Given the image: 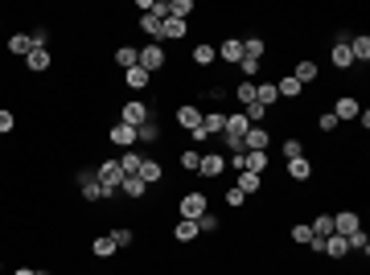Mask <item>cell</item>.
Instances as JSON below:
<instances>
[{"mask_svg":"<svg viewBox=\"0 0 370 275\" xmlns=\"http://www.w3.org/2000/svg\"><path fill=\"white\" fill-rule=\"evenodd\" d=\"M358 230H362V214H358V209H333V234L350 238V234H358Z\"/></svg>","mask_w":370,"mask_h":275,"instance_id":"13","label":"cell"},{"mask_svg":"<svg viewBox=\"0 0 370 275\" xmlns=\"http://www.w3.org/2000/svg\"><path fill=\"white\" fill-rule=\"evenodd\" d=\"M152 111H156V107H152V103H144V99H128V103L120 107V123H128V128H140V123H148V119H152Z\"/></svg>","mask_w":370,"mask_h":275,"instance_id":"6","label":"cell"},{"mask_svg":"<svg viewBox=\"0 0 370 275\" xmlns=\"http://www.w3.org/2000/svg\"><path fill=\"white\" fill-rule=\"evenodd\" d=\"M29 49H33V37H29V33H25V29H17V33H8V42H4V54H8V58H29Z\"/></svg>","mask_w":370,"mask_h":275,"instance_id":"21","label":"cell"},{"mask_svg":"<svg viewBox=\"0 0 370 275\" xmlns=\"http://www.w3.org/2000/svg\"><path fill=\"white\" fill-rule=\"evenodd\" d=\"M255 103H259V107H268V111L276 115V107H280V94H276V78H259V82H255Z\"/></svg>","mask_w":370,"mask_h":275,"instance_id":"20","label":"cell"},{"mask_svg":"<svg viewBox=\"0 0 370 275\" xmlns=\"http://www.w3.org/2000/svg\"><path fill=\"white\" fill-rule=\"evenodd\" d=\"M111 62H116L120 70H132L136 62H140V46H132V42L116 46V49H111Z\"/></svg>","mask_w":370,"mask_h":275,"instance_id":"27","label":"cell"},{"mask_svg":"<svg viewBox=\"0 0 370 275\" xmlns=\"http://www.w3.org/2000/svg\"><path fill=\"white\" fill-rule=\"evenodd\" d=\"M120 82L132 94H140V91H148V87H152V74H148V70H140V66H132V70H123V74H120Z\"/></svg>","mask_w":370,"mask_h":275,"instance_id":"24","label":"cell"},{"mask_svg":"<svg viewBox=\"0 0 370 275\" xmlns=\"http://www.w3.org/2000/svg\"><path fill=\"white\" fill-rule=\"evenodd\" d=\"M13 275H33V267H13Z\"/></svg>","mask_w":370,"mask_h":275,"instance_id":"49","label":"cell"},{"mask_svg":"<svg viewBox=\"0 0 370 275\" xmlns=\"http://www.w3.org/2000/svg\"><path fill=\"white\" fill-rule=\"evenodd\" d=\"M111 243H116L120 251H132V247H136V230L132 226H111Z\"/></svg>","mask_w":370,"mask_h":275,"instance_id":"37","label":"cell"},{"mask_svg":"<svg viewBox=\"0 0 370 275\" xmlns=\"http://www.w3.org/2000/svg\"><path fill=\"white\" fill-rule=\"evenodd\" d=\"M29 37H33V46H49V29H46V25H37Z\"/></svg>","mask_w":370,"mask_h":275,"instance_id":"48","label":"cell"},{"mask_svg":"<svg viewBox=\"0 0 370 275\" xmlns=\"http://www.w3.org/2000/svg\"><path fill=\"white\" fill-rule=\"evenodd\" d=\"M284 177L292 185H309L313 177H317V164H313V157H296V161H284Z\"/></svg>","mask_w":370,"mask_h":275,"instance_id":"9","label":"cell"},{"mask_svg":"<svg viewBox=\"0 0 370 275\" xmlns=\"http://www.w3.org/2000/svg\"><path fill=\"white\" fill-rule=\"evenodd\" d=\"M317 128H321V132H325V136H333V132H338L342 123H338V115H333V111H329V107H325V111L317 115Z\"/></svg>","mask_w":370,"mask_h":275,"instance_id":"47","label":"cell"},{"mask_svg":"<svg viewBox=\"0 0 370 275\" xmlns=\"http://www.w3.org/2000/svg\"><path fill=\"white\" fill-rule=\"evenodd\" d=\"M103 140L111 144V148H120V152H128V148H136V128H128V123H107L103 128Z\"/></svg>","mask_w":370,"mask_h":275,"instance_id":"8","label":"cell"},{"mask_svg":"<svg viewBox=\"0 0 370 275\" xmlns=\"http://www.w3.org/2000/svg\"><path fill=\"white\" fill-rule=\"evenodd\" d=\"M271 144H276L271 123H268V128H247V136H243V148H247V152H268Z\"/></svg>","mask_w":370,"mask_h":275,"instance_id":"16","label":"cell"},{"mask_svg":"<svg viewBox=\"0 0 370 275\" xmlns=\"http://www.w3.org/2000/svg\"><path fill=\"white\" fill-rule=\"evenodd\" d=\"M197 234H222V218L214 209H206V214L197 218Z\"/></svg>","mask_w":370,"mask_h":275,"instance_id":"39","label":"cell"},{"mask_svg":"<svg viewBox=\"0 0 370 275\" xmlns=\"http://www.w3.org/2000/svg\"><path fill=\"white\" fill-rule=\"evenodd\" d=\"M116 161H120L123 177H136V173H140V164H144V152H140V148H128V152H120Z\"/></svg>","mask_w":370,"mask_h":275,"instance_id":"30","label":"cell"},{"mask_svg":"<svg viewBox=\"0 0 370 275\" xmlns=\"http://www.w3.org/2000/svg\"><path fill=\"white\" fill-rule=\"evenodd\" d=\"M230 185H235V189H243L247 197H259V193L268 189V177H259V173H247V169H243V173H235V181H230Z\"/></svg>","mask_w":370,"mask_h":275,"instance_id":"18","label":"cell"},{"mask_svg":"<svg viewBox=\"0 0 370 275\" xmlns=\"http://www.w3.org/2000/svg\"><path fill=\"white\" fill-rule=\"evenodd\" d=\"M288 238H292L296 247H309V243H313L317 234L309 230V222H292V226H288Z\"/></svg>","mask_w":370,"mask_h":275,"instance_id":"40","label":"cell"},{"mask_svg":"<svg viewBox=\"0 0 370 275\" xmlns=\"http://www.w3.org/2000/svg\"><path fill=\"white\" fill-rule=\"evenodd\" d=\"M136 29L144 33L148 42H156V46L165 42V21H161V17H152V13H144V17H136Z\"/></svg>","mask_w":370,"mask_h":275,"instance_id":"25","label":"cell"},{"mask_svg":"<svg viewBox=\"0 0 370 275\" xmlns=\"http://www.w3.org/2000/svg\"><path fill=\"white\" fill-rule=\"evenodd\" d=\"M148 193H152V189H148L140 177H123L120 181V197H128V202H148Z\"/></svg>","mask_w":370,"mask_h":275,"instance_id":"26","label":"cell"},{"mask_svg":"<svg viewBox=\"0 0 370 275\" xmlns=\"http://www.w3.org/2000/svg\"><path fill=\"white\" fill-rule=\"evenodd\" d=\"M206 209H210V193H202V189H185V193L177 197V218H190V222H197Z\"/></svg>","mask_w":370,"mask_h":275,"instance_id":"1","label":"cell"},{"mask_svg":"<svg viewBox=\"0 0 370 275\" xmlns=\"http://www.w3.org/2000/svg\"><path fill=\"white\" fill-rule=\"evenodd\" d=\"M169 17H177V21L197 17V0H169Z\"/></svg>","mask_w":370,"mask_h":275,"instance_id":"36","label":"cell"},{"mask_svg":"<svg viewBox=\"0 0 370 275\" xmlns=\"http://www.w3.org/2000/svg\"><path fill=\"white\" fill-rule=\"evenodd\" d=\"M74 275H87V271H74Z\"/></svg>","mask_w":370,"mask_h":275,"instance_id":"52","label":"cell"},{"mask_svg":"<svg viewBox=\"0 0 370 275\" xmlns=\"http://www.w3.org/2000/svg\"><path fill=\"white\" fill-rule=\"evenodd\" d=\"M239 74H243V82H259V74H264V62H255V58H243L239 62Z\"/></svg>","mask_w":370,"mask_h":275,"instance_id":"41","label":"cell"},{"mask_svg":"<svg viewBox=\"0 0 370 275\" xmlns=\"http://www.w3.org/2000/svg\"><path fill=\"white\" fill-rule=\"evenodd\" d=\"M345 243H350V251H354V255H362V259H366V255H370V234H366V230H358V234H350Z\"/></svg>","mask_w":370,"mask_h":275,"instance_id":"43","label":"cell"},{"mask_svg":"<svg viewBox=\"0 0 370 275\" xmlns=\"http://www.w3.org/2000/svg\"><path fill=\"white\" fill-rule=\"evenodd\" d=\"M329 66L338 74L354 70V54H350V33H333V46H329Z\"/></svg>","mask_w":370,"mask_h":275,"instance_id":"4","label":"cell"},{"mask_svg":"<svg viewBox=\"0 0 370 275\" xmlns=\"http://www.w3.org/2000/svg\"><path fill=\"white\" fill-rule=\"evenodd\" d=\"M214 49H218L222 66H239V62H243V37H222Z\"/></svg>","mask_w":370,"mask_h":275,"instance_id":"17","label":"cell"},{"mask_svg":"<svg viewBox=\"0 0 370 275\" xmlns=\"http://www.w3.org/2000/svg\"><path fill=\"white\" fill-rule=\"evenodd\" d=\"M54 70V49L49 46H33L29 49V58H25V74L33 78V74H49Z\"/></svg>","mask_w":370,"mask_h":275,"instance_id":"10","label":"cell"},{"mask_svg":"<svg viewBox=\"0 0 370 275\" xmlns=\"http://www.w3.org/2000/svg\"><path fill=\"white\" fill-rule=\"evenodd\" d=\"M247 202H251V197H247L243 189H235V185H222V206H226V209H247Z\"/></svg>","mask_w":370,"mask_h":275,"instance_id":"34","label":"cell"},{"mask_svg":"<svg viewBox=\"0 0 370 275\" xmlns=\"http://www.w3.org/2000/svg\"><path fill=\"white\" fill-rule=\"evenodd\" d=\"M136 177H140L148 189H161V185H169L165 161H161V157H152V152H144V164H140V173H136Z\"/></svg>","mask_w":370,"mask_h":275,"instance_id":"5","label":"cell"},{"mask_svg":"<svg viewBox=\"0 0 370 275\" xmlns=\"http://www.w3.org/2000/svg\"><path fill=\"white\" fill-rule=\"evenodd\" d=\"M230 169H226V152L218 148H202V161H197V177H206V181H222Z\"/></svg>","mask_w":370,"mask_h":275,"instance_id":"2","label":"cell"},{"mask_svg":"<svg viewBox=\"0 0 370 275\" xmlns=\"http://www.w3.org/2000/svg\"><path fill=\"white\" fill-rule=\"evenodd\" d=\"M190 37V21H177V17H165V42H185ZM161 42V46H165Z\"/></svg>","mask_w":370,"mask_h":275,"instance_id":"33","label":"cell"},{"mask_svg":"<svg viewBox=\"0 0 370 275\" xmlns=\"http://www.w3.org/2000/svg\"><path fill=\"white\" fill-rule=\"evenodd\" d=\"M329 111L338 115V123H354V119L362 115V99H358L354 91H342L338 99H333V107H329Z\"/></svg>","mask_w":370,"mask_h":275,"instance_id":"7","label":"cell"},{"mask_svg":"<svg viewBox=\"0 0 370 275\" xmlns=\"http://www.w3.org/2000/svg\"><path fill=\"white\" fill-rule=\"evenodd\" d=\"M296 157H309V144H304L300 132H288L280 140V161H296Z\"/></svg>","mask_w":370,"mask_h":275,"instance_id":"19","label":"cell"},{"mask_svg":"<svg viewBox=\"0 0 370 275\" xmlns=\"http://www.w3.org/2000/svg\"><path fill=\"white\" fill-rule=\"evenodd\" d=\"M222 99H226V82H214V87L202 91V103H210V107H218Z\"/></svg>","mask_w":370,"mask_h":275,"instance_id":"46","label":"cell"},{"mask_svg":"<svg viewBox=\"0 0 370 275\" xmlns=\"http://www.w3.org/2000/svg\"><path fill=\"white\" fill-rule=\"evenodd\" d=\"M190 62H194L197 70H210L218 62V49L210 46V42H194V46H190Z\"/></svg>","mask_w":370,"mask_h":275,"instance_id":"22","label":"cell"},{"mask_svg":"<svg viewBox=\"0 0 370 275\" xmlns=\"http://www.w3.org/2000/svg\"><path fill=\"white\" fill-rule=\"evenodd\" d=\"M243 169H247V173H259V177H268L271 152H243Z\"/></svg>","mask_w":370,"mask_h":275,"instance_id":"29","label":"cell"},{"mask_svg":"<svg viewBox=\"0 0 370 275\" xmlns=\"http://www.w3.org/2000/svg\"><path fill=\"white\" fill-rule=\"evenodd\" d=\"M91 255H95V259H116L120 247L111 243V234H95V238H91Z\"/></svg>","mask_w":370,"mask_h":275,"instance_id":"32","label":"cell"},{"mask_svg":"<svg viewBox=\"0 0 370 275\" xmlns=\"http://www.w3.org/2000/svg\"><path fill=\"white\" fill-rule=\"evenodd\" d=\"M169 238H173V243H181V247H194V243H202V234H197V222H190V218H173Z\"/></svg>","mask_w":370,"mask_h":275,"instance_id":"15","label":"cell"},{"mask_svg":"<svg viewBox=\"0 0 370 275\" xmlns=\"http://www.w3.org/2000/svg\"><path fill=\"white\" fill-rule=\"evenodd\" d=\"M197 161H202V152H197V148H181V157H177L181 173H197Z\"/></svg>","mask_w":370,"mask_h":275,"instance_id":"44","label":"cell"},{"mask_svg":"<svg viewBox=\"0 0 370 275\" xmlns=\"http://www.w3.org/2000/svg\"><path fill=\"white\" fill-rule=\"evenodd\" d=\"M276 94H280V103H296L304 94V87L296 82L292 74H284V78H276Z\"/></svg>","mask_w":370,"mask_h":275,"instance_id":"28","label":"cell"},{"mask_svg":"<svg viewBox=\"0 0 370 275\" xmlns=\"http://www.w3.org/2000/svg\"><path fill=\"white\" fill-rule=\"evenodd\" d=\"M202 103H181L177 111H173V123L181 128V132H194V128H202Z\"/></svg>","mask_w":370,"mask_h":275,"instance_id":"12","label":"cell"},{"mask_svg":"<svg viewBox=\"0 0 370 275\" xmlns=\"http://www.w3.org/2000/svg\"><path fill=\"white\" fill-rule=\"evenodd\" d=\"M309 230H313L317 238H329V234H333V214H329V209H321L317 218L309 222Z\"/></svg>","mask_w":370,"mask_h":275,"instance_id":"38","label":"cell"},{"mask_svg":"<svg viewBox=\"0 0 370 275\" xmlns=\"http://www.w3.org/2000/svg\"><path fill=\"white\" fill-rule=\"evenodd\" d=\"M288 74H292L296 82H300V87L309 91L313 82H321V62H317V58H300V62H296V66L288 70Z\"/></svg>","mask_w":370,"mask_h":275,"instance_id":"14","label":"cell"},{"mask_svg":"<svg viewBox=\"0 0 370 275\" xmlns=\"http://www.w3.org/2000/svg\"><path fill=\"white\" fill-rule=\"evenodd\" d=\"M13 132H17V111L0 107V136H13Z\"/></svg>","mask_w":370,"mask_h":275,"instance_id":"45","label":"cell"},{"mask_svg":"<svg viewBox=\"0 0 370 275\" xmlns=\"http://www.w3.org/2000/svg\"><path fill=\"white\" fill-rule=\"evenodd\" d=\"M321 255H329V259L338 263V259H345V255H350V243H345L342 234H329V238H325V251H321Z\"/></svg>","mask_w":370,"mask_h":275,"instance_id":"35","label":"cell"},{"mask_svg":"<svg viewBox=\"0 0 370 275\" xmlns=\"http://www.w3.org/2000/svg\"><path fill=\"white\" fill-rule=\"evenodd\" d=\"M222 128H226V111H222V107H206V111H202V132L210 140H218Z\"/></svg>","mask_w":370,"mask_h":275,"instance_id":"23","label":"cell"},{"mask_svg":"<svg viewBox=\"0 0 370 275\" xmlns=\"http://www.w3.org/2000/svg\"><path fill=\"white\" fill-rule=\"evenodd\" d=\"M136 66L148 70V74L156 78L161 70L169 66V49H165V46H156V42H144V46H140V62H136Z\"/></svg>","mask_w":370,"mask_h":275,"instance_id":"3","label":"cell"},{"mask_svg":"<svg viewBox=\"0 0 370 275\" xmlns=\"http://www.w3.org/2000/svg\"><path fill=\"white\" fill-rule=\"evenodd\" d=\"M235 103H239V111L255 103V82H235Z\"/></svg>","mask_w":370,"mask_h":275,"instance_id":"42","label":"cell"},{"mask_svg":"<svg viewBox=\"0 0 370 275\" xmlns=\"http://www.w3.org/2000/svg\"><path fill=\"white\" fill-rule=\"evenodd\" d=\"M350 54H354V66H366L370 62V37L366 33H354V37H350Z\"/></svg>","mask_w":370,"mask_h":275,"instance_id":"31","label":"cell"},{"mask_svg":"<svg viewBox=\"0 0 370 275\" xmlns=\"http://www.w3.org/2000/svg\"><path fill=\"white\" fill-rule=\"evenodd\" d=\"M95 177L103 185H107V189H111V193H120V181H123V169H120V161H116V157H103V161L95 164Z\"/></svg>","mask_w":370,"mask_h":275,"instance_id":"11","label":"cell"},{"mask_svg":"<svg viewBox=\"0 0 370 275\" xmlns=\"http://www.w3.org/2000/svg\"><path fill=\"white\" fill-rule=\"evenodd\" d=\"M0 25H4V13H0Z\"/></svg>","mask_w":370,"mask_h":275,"instance_id":"51","label":"cell"},{"mask_svg":"<svg viewBox=\"0 0 370 275\" xmlns=\"http://www.w3.org/2000/svg\"><path fill=\"white\" fill-rule=\"evenodd\" d=\"M0 275H4V255H0Z\"/></svg>","mask_w":370,"mask_h":275,"instance_id":"50","label":"cell"}]
</instances>
